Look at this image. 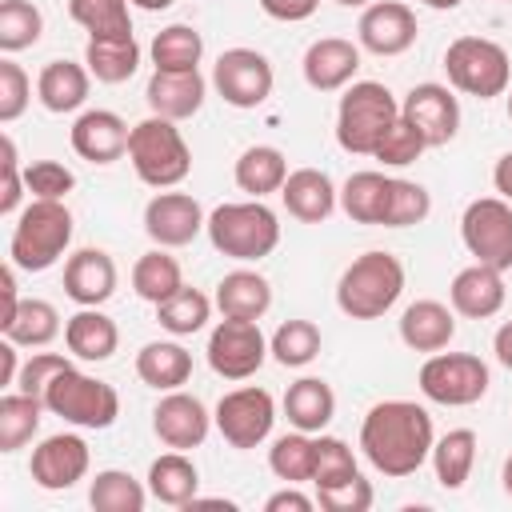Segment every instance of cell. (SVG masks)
<instances>
[{
    "instance_id": "cell-20",
    "label": "cell",
    "mask_w": 512,
    "mask_h": 512,
    "mask_svg": "<svg viewBox=\"0 0 512 512\" xmlns=\"http://www.w3.org/2000/svg\"><path fill=\"white\" fill-rule=\"evenodd\" d=\"M300 68H304L308 88H316V92H340L360 72V48L352 40H344V36H320V40L308 44Z\"/></svg>"
},
{
    "instance_id": "cell-52",
    "label": "cell",
    "mask_w": 512,
    "mask_h": 512,
    "mask_svg": "<svg viewBox=\"0 0 512 512\" xmlns=\"http://www.w3.org/2000/svg\"><path fill=\"white\" fill-rule=\"evenodd\" d=\"M24 172H20V156H16V140L4 132L0 136V216H12L20 208L24 196Z\"/></svg>"
},
{
    "instance_id": "cell-61",
    "label": "cell",
    "mask_w": 512,
    "mask_h": 512,
    "mask_svg": "<svg viewBox=\"0 0 512 512\" xmlns=\"http://www.w3.org/2000/svg\"><path fill=\"white\" fill-rule=\"evenodd\" d=\"M500 480H504V492L512 496V456L504 460V468H500Z\"/></svg>"
},
{
    "instance_id": "cell-50",
    "label": "cell",
    "mask_w": 512,
    "mask_h": 512,
    "mask_svg": "<svg viewBox=\"0 0 512 512\" xmlns=\"http://www.w3.org/2000/svg\"><path fill=\"white\" fill-rule=\"evenodd\" d=\"M24 184H28L32 200H64L76 188V176L56 160H36L24 168Z\"/></svg>"
},
{
    "instance_id": "cell-26",
    "label": "cell",
    "mask_w": 512,
    "mask_h": 512,
    "mask_svg": "<svg viewBox=\"0 0 512 512\" xmlns=\"http://www.w3.org/2000/svg\"><path fill=\"white\" fill-rule=\"evenodd\" d=\"M88 84H92V72L88 64H76V60H48L36 76V96L48 112L64 116V112H76L84 100H88Z\"/></svg>"
},
{
    "instance_id": "cell-59",
    "label": "cell",
    "mask_w": 512,
    "mask_h": 512,
    "mask_svg": "<svg viewBox=\"0 0 512 512\" xmlns=\"http://www.w3.org/2000/svg\"><path fill=\"white\" fill-rule=\"evenodd\" d=\"M136 8H144V12H164V8H172L176 0H132Z\"/></svg>"
},
{
    "instance_id": "cell-17",
    "label": "cell",
    "mask_w": 512,
    "mask_h": 512,
    "mask_svg": "<svg viewBox=\"0 0 512 512\" xmlns=\"http://www.w3.org/2000/svg\"><path fill=\"white\" fill-rule=\"evenodd\" d=\"M212 424H216V420L208 416L204 400L192 396V392H180V388H176V392H164L160 404L152 408V432L160 436V444H168V448H176V452L200 448Z\"/></svg>"
},
{
    "instance_id": "cell-47",
    "label": "cell",
    "mask_w": 512,
    "mask_h": 512,
    "mask_svg": "<svg viewBox=\"0 0 512 512\" xmlns=\"http://www.w3.org/2000/svg\"><path fill=\"white\" fill-rule=\"evenodd\" d=\"M424 148H428V144H424V136H420L404 116H400V120L384 132V140L376 144V152H372V156H376L380 164H388V168H404V164H416Z\"/></svg>"
},
{
    "instance_id": "cell-15",
    "label": "cell",
    "mask_w": 512,
    "mask_h": 512,
    "mask_svg": "<svg viewBox=\"0 0 512 512\" xmlns=\"http://www.w3.org/2000/svg\"><path fill=\"white\" fill-rule=\"evenodd\" d=\"M88 464H92L88 444L76 432H56V436H44L32 448L28 472L44 492H64V488H72L88 476Z\"/></svg>"
},
{
    "instance_id": "cell-63",
    "label": "cell",
    "mask_w": 512,
    "mask_h": 512,
    "mask_svg": "<svg viewBox=\"0 0 512 512\" xmlns=\"http://www.w3.org/2000/svg\"><path fill=\"white\" fill-rule=\"evenodd\" d=\"M508 120H512V92H508Z\"/></svg>"
},
{
    "instance_id": "cell-4",
    "label": "cell",
    "mask_w": 512,
    "mask_h": 512,
    "mask_svg": "<svg viewBox=\"0 0 512 512\" xmlns=\"http://www.w3.org/2000/svg\"><path fill=\"white\" fill-rule=\"evenodd\" d=\"M400 292H404V264L380 248L356 256L336 280V304L352 320L384 316L400 300Z\"/></svg>"
},
{
    "instance_id": "cell-54",
    "label": "cell",
    "mask_w": 512,
    "mask_h": 512,
    "mask_svg": "<svg viewBox=\"0 0 512 512\" xmlns=\"http://www.w3.org/2000/svg\"><path fill=\"white\" fill-rule=\"evenodd\" d=\"M320 0H260V8L272 16V20H284V24H296V20H308L316 12Z\"/></svg>"
},
{
    "instance_id": "cell-1",
    "label": "cell",
    "mask_w": 512,
    "mask_h": 512,
    "mask_svg": "<svg viewBox=\"0 0 512 512\" xmlns=\"http://www.w3.org/2000/svg\"><path fill=\"white\" fill-rule=\"evenodd\" d=\"M432 444H436L432 416L416 400H380L368 408L360 424V452L380 476L392 480L420 472V464L432 456Z\"/></svg>"
},
{
    "instance_id": "cell-16",
    "label": "cell",
    "mask_w": 512,
    "mask_h": 512,
    "mask_svg": "<svg viewBox=\"0 0 512 512\" xmlns=\"http://www.w3.org/2000/svg\"><path fill=\"white\" fill-rule=\"evenodd\" d=\"M400 116L424 136L428 148H440L456 136L460 128V100L452 96L448 84H416L404 100H400Z\"/></svg>"
},
{
    "instance_id": "cell-39",
    "label": "cell",
    "mask_w": 512,
    "mask_h": 512,
    "mask_svg": "<svg viewBox=\"0 0 512 512\" xmlns=\"http://www.w3.org/2000/svg\"><path fill=\"white\" fill-rule=\"evenodd\" d=\"M184 288V272L176 264V256H168V248H152L132 264V292L148 304H164L172 292Z\"/></svg>"
},
{
    "instance_id": "cell-3",
    "label": "cell",
    "mask_w": 512,
    "mask_h": 512,
    "mask_svg": "<svg viewBox=\"0 0 512 512\" xmlns=\"http://www.w3.org/2000/svg\"><path fill=\"white\" fill-rule=\"evenodd\" d=\"M396 120L400 100L380 80H352L336 104V144L352 156H372Z\"/></svg>"
},
{
    "instance_id": "cell-30",
    "label": "cell",
    "mask_w": 512,
    "mask_h": 512,
    "mask_svg": "<svg viewBox=\"0 0 512 512\" xmlns=\"http://www.w3.org/2000/svg\"><path fill=\"white\" fill-rule=\"evenodd\" d=\"M136 376L156 392H176L192 376V352L176 340H152L136 352Z\"/></svg>"
},
{
    "instance_id": "cell-62",
    "label": "cell",
    "mask_w": 512,
    "mask_h": 512,
    "mask_svg": "<svg viewBox=\"0 0 512 512\" xmlns=\"http://www.w3.org/2000/svg\"><path fill=\"white\" fill-rule=\"evenodd\" d=\"M336 4H340V8H368L372 0H336Z\"/></svg>"
},
{
    "instance_id": "cell-42",
    "label": "cell",
    "mask_w": 512,
    "mask_h": 512,
    "mask_svg": "<svg viewBox=\"0 0 512 512\" xmlns=\"http://www.w3.org/2000/svg\"><path fill=\"white\" fill-rule=\"evenodd\" d=\"M132 0H68V16L88 32V40L100 36H132Z\"/></svg>"
},
{
    "instance_id": "cell-56",
    "label": "cell",
    "mask_w": 512,
    "mask_h": 512,
    "mask_svg": "<svg viewBox=\"0 0 512 512\" xmlns=\"http://www.w3.org/2000/svg\"><path fill=\"white\" fill-rule=\"evenodd\" d=\"M492 184H496V192L512 204V152H504V156L496 160V168H492Z\"/></svg>"
},
{
    "instance_id": "cell-55",
    "label": "cell",
    "mask_w": 512,
    "mask_h": 512,
    "mask_svg": "<svg viewBox=\"0 0 512 512\" xmlns=\"http://www.w3.org/2000/svg\"><path fill=\"white\" fill-rule=\"evenodd\" d=\"M264 508L268 512H312L316 508V496H304V492H296V484H288V488L272 492L264 500Z\"/></svg>"
},
{
    "instance_id": "cell-38",
    "label": "cell",
    "mask_w": 512,
    "mask_h": 512,
    "mask_svg": "<svg viewBox=\"0 0 512 512\" xmlns=\"http://www.w3.org/2000/svg\"><path fill=\"white\" fill-rule=\"evenodd\" d=\"M152 64L156 72H196L204 56V36L192 24H168L152 36Z\"/></svg>"
},
{
    "instance_id": "cell-24",
    "label": "cell",
    "mask_w": 512,
    "mask_h": 512,
    "mask_svg": "<svg viewBox=\"0 0 512 512\" xmlns=\"http://www.w3.org/2000/svg\"><path fill=\"white\" fill-rule=\"evenodd\" d=\"M204 76L200 68L196 72H152L148 76V88H144V100L152 108V116H164V120H188L200 112L204 104Z\"/></svg>"
},
{
    "instance_id": "cell-7",
    "label": "cell",
    "mask_w": 512,
    "mask_h": 512,
    "mask_svg": "<svg viewBox=\"0 0 512 512\" xmlns=\"http://www.w3.org/2000/svg\"><path fill=\"white\" fill-rule=\"evenodd\" d=\"M44 408L76 428H112L120 416V396L108 380H96L68 364L48 380Z\"/></svg>"
},
{
    "instance_id": "cell-13",
    "label": "cell",
    "mask_w": 512,
    "mask_h": 512,
    "mask_svg": "<svg viewBox=\"0 0 512 512\" xmlns=\"http://www.w3.org/2000/svg\"><path fill=\"white\" fill-rule=\"evenodd\" d=\"M212 420L232 448H256L268 440V432L276 424V400L268 388L244 384V388H232L220 396Z\"/></svg>"
},
{
    "instance_id": "cell-51",
    "label": "cell",
    "mask_w": 512,
    "mask_h": 512,
    "mask_svg": "<svg viewBox=\"0 0 512 512\" xmlns=\"http://www.w3.org/2000/svg\"><path fill=\"white\" fill-rule=\"evenodd\" d=\"M32 100V84H28V72L16 64V60H0V124H12L24 116Z\"/></svg>"
},
{
    "instance_id": "cell-23",
    "label": "cell",
    "mask_w": 512,
    "mask_h": 512,
    "mask_svg": "<svg viewBox=\"0 0 512 512\" xmlns=\"http://www.w3.org/2000/svg\"><path fill=\"white\" fill-rule=\"evenodd\" d=\"M280 200H284L288 216H296L300 224H324L336 212L340 192H336L328 172H320V168H292L284 188H280Z\"/></svg>"
},
{
    "instance_id": "cell-44",
    "label": "cell",
    "mask_w": 512,
    "mask_h": 512,
    "mask_svg": "<svg viewBox=\"0 0 512 512\" xmlns=\"http://www.w3.org/2000/svg\"><path fill=\"white\" fill-rule=\"evenodd\" d=\"M268 352L276 364L284 368H304L320 356V328L312 320H284L272 340H268Z\"/></svg>"
},
{
    "instance_id": "cell-11",
    "label": "cell",
    "mask_w": 512,
    "mask_h": 512,
    "mask_svg": "<svg viewBox=\"0 0 512 512\" xmlns=\"http://www.w3.org/2000/svg\"><path fill=\"white\" fill-rule=\"evenodd\" d=\"M276 72L264 52L256 48H228L212 64V88L232 108H260L272 96Z\"/></svg>"
},
{
    "instance_id": "cell-37",
    "label": "cell",
    "mask_w": 512,
    "mask_h": 512,
    "mask_svg": "<svg viewBox=\"0 0 512 512\" xmlns=\"http://www.w3.org/2000/svg\"><path fill=\"white\" fill-rule=\"evenodd\" d=\"M268 468L284 484H312V472H316V436L312 432H300V428L276 436L272 448H268Z\"/></svg>"
},
{
    "instance_id": "cell-21",
    "label": "cell",
    "mask_w": 512,
    "mask_h": 512,
    "mask_svg": "<svg viewBox=\"0 0 512 512\" xmlns=\"http://www.w3.org/2000/svg\"><path fill=\"white\" fill-rule=\"evenodd\" d=\"M504 296H508L504 272L492 268V264H476V260H472L468 268H460V272L452 276V284H448L452 312H460V316H468V320H488V316H496V312L504 308Z\"/></svg>"
},
{
    "instance_id": "cell-34",
    "label": "cell",
    "mask_w": 512,
    "mask_h": 512,
    "mask_svg": "<svg viewBox=\"0 0 512 512\" xmlns=\"http://www.w3.org/2000/svg\"><path fill=\"white\" fill-rule=\"evenodd\" d=\"M84 64H88V72L100 84H124L140 68V44H136V36H100V40H88Z\"/></svg>"
},
{
    "instance_id": "cell-22",
    "label": "cell",
    "mask_w": 512,
    "mask_h": 512,
    "mask_svg": "<svg viewBox=\"0 0 512 512\" xmlns=\"http://www.w3.org/2000/svg\"><path fill=\"white\" fill-rule=\"evenodd\" d=\"M64 292L80 308H100L116 292V260L104 248H80L64 260Z\"/></svg>"
},
{
    "instance_id": "cell-29",
    "label": "cell",
    "mask_w": 512,
    "mask_h": 512,
    "mask_svg": "<svg viewBox=\"0 0 512 512\" xmlns=\"http://www.w3.org/2000/svg\"><path fill=\"white\" fill-rule=\"evenodd\" d=\"M216 308L236 320H260L272 308V284L252 268H232L216 284Z\"/></svg>"
},
{
    "instance_id": "cell-35",
    "label": "cell",
    "mask_w": 512,
    "mask_h": 512,
    "mask_svg": "<svg viewBox=\"0 0 512 512\" xmlns=\"http://www.w3.org/2000/svg\"><path fill=\"white\" fill-rule=\"evenodd\" d=\"M0 332H4V340L20 344V348H44L60 336V312H56V304L32 296V300H20L8 320H0Z\"/></svg>"
},
{
    "instance_id": "cell-36",
    "label": "cell",
    "mask_w": 512,
    "mask_h": 512,
    "mask_svg": "<svg viewBox=\"0 0 512 512\" xmlns=\"http://www.w3.org/2000/svg\"><path fill=\"white\" fill-rule=\"evenodd\" d=\"M432 472H436V484L448 488V492H460L464 480L472 476V464H476V432L472 428H452L444 432L436 444H432Z\"/></svg>"
},
{
    "instance_id": "cell-60",
    "label": "cell",
    "mask_w": 512,
    "mask_h": 512,
    "mask_svg": "<svg viewBox=\"0 0 512 512\" xmlns=\"http://www.w3.org/2000/svg\"><path fill=\"white\" fill-rule=\"evenodd\" d=\"M420 4H428V8H436V12H452V8H460L464 0H420Z\"/></svg>"
},
{
    "instance_id": "cell-31",
    "label": "cell",
    "mask_w": 512,
    "mask_h": 512,
    "mask_svg": "<svg viewBox=\"0 0 512 512\" xmlns=\"http://www.w3.org/2000/svg\"><path fill=\"white\" fill-rule=\"evenodd\" d=\"M232 176H236V188H240V192H248L252 200H264V196H272V192L284 188V180H288V160H284V152L272 148V144H252V148L240 152Z\"/></svg>"
},
{
    "instance_id": "cell-43",
    "label": "cell",
    "mask_w": 512,
    "mask_h": 512,
    "mask_svg": "<svg viewBox=\"0 0 512 512\" xmlns=\"http://www.w3.org/2000/svg\"><path fill=\"white\" fill-rule=\"evenodd\" d=\"M208 316H212V300L200 292V288H180V292H172L164 304H156V320H160V328L164 332H172V336H192V332H200L204 324H208Z\"/></svg>"
},
{
    "instance_id": "cell-28",
    "label": "cell",
    "mask_w": 512,
    "mask_h": 512,
    "mask_svg": "<svg viewBox=\"0 0 512 512\" xmlns=\"http://www.w3.org/2000/svg\"><path fill=\"white\" fill-rule=\"evenodd\" d=\"M284 416L300 432H324L336 416V392L320 376H300L284 392Z\"/></svg>"
},
{
    "instance_id": "cell-40",
    "label": "cell",
    "mask_w": 512,
    "mask_h": 512,
    "mask_svg": "<svg viewBox=\"0 0 512 512\" xmlns=\"http://www.w3.org/2000/svg\"><path fill=\"white\" fill-rule=\"evenodd\" d=\"M148 496L152 492L132 472H124V468H104L88 484V504L96 512H144Z\"/></svg>"
},
{
    "instance_id": "cell-45",
    "label": "cell",
    "mask_w": 512,
    "mask_h": 512,
    "mask_svg": "<svg viewBox=\"0 0 512 512\" xmlns=\"http://www.w3.org/2000/svg\"><path fill=\"white\" fill-rule=\"evenodd\" d=\"M44 32V16L32 0H0V52L32 48Z\"/></svg>"
},
{
    "instance_id": "cell-18",
    "label": "cell",
    "mask_w": 512,
    "mask_h": 512,
    "mask_svg": "<svg viewBox=\"0 0 512 512\" xmlns=\"http://www.w3.org/2000/svg\"><path fill=\"white\" fill-rule=\"evenodd\" d=\"M360 48L376 56H400L416 44V12L400 0H372L360 12Z\"/></svg>"
},
{
    "instance_id": "cell-12",
    "label": "cell",
    "mask_w": 512,
    "mask_h": 512,
    "mask_svg": "<svg viewBox=\"0 0 512 512\" xmlns=\"http://www.w3.org/2000/svg\"><path fill=\"white\" fill-rule=\"evenodd\" d=\"M268 360V340L260 332V320H236L224 316L208 336V368L224 380H248Z\"/></svg>"
},
{
    "instance_id": "cell-25",
    "label": "cell",
    "mask_w": 512,
    "mask_h": 512,
    "mask_svg": "<svg viewBox=\"0 0 512 512\" xmlns=\"http://www.w3.org/2000/svg\"><path fill=\"white\" fill-rule=\"evenodd\" d=\"M456 336V312L440 300H412L400 312V340L412 352H444Z\"/></svg>"
},
{
    "instance_id": "cell-32",
    "label": "cell",
    "mask_w": 512,
    "mask_h": 512,
    "mask_svg": "<svg viewBox=\"0 0 512 512\" xmlns=\"http://www.w3.org/2000/svg\"><path fill=\"white\" fill-rule=\"evenodd\" d=\"M148 492L160 500V504H172V508H188L200 492V472L196 464L184 456V452H164L152 460L148 468Z\"/></svg>"
},
{
    "instance_id": "cell-5",
    "label": "cell",
    "mask_w": 512,
    "mask_h": 512,
    "mask_svg": "<svg viewBox=\"0 0 512 512\" xmlns=\"http://www.w3.org/2000/svg\"><path fill=\"white\" fill-rule=\"evenodd\" d=\"M72 244V212L64 200H32L20 208L8 240V260L20 272H44L52 268Z\"/></svg>"
},
{
    "instance_id": "cell-14",
    "label": "cell",
    "mask_w": 512,
    "mask_h": 512,
    "mask_svg": "<svg viewBox=\"0 0 512 512\" xmlns=\"http://www.w3.org/2000/svg\"><path fill=\"white\" fill-rule=\"evenodd\" d=\"M204 228H208V216H204L200 200L188 196V192H168V188H160V192L148 200V208H144V232L152 236L156 248H184V244H192Z\"/></svg>"
},
{
    "instance_id": "cell-48",
    "label": "cell",
    "mask_w": 512,
    "mask_h": 512,
    "mask_svg": "<svg viewBox=\"0 0 512 512\" xmlns=\"http://www.w3.org/2000/svg\"><path fill=\"white\" fill-rule=\"evenodd\" d=\"M372 484L352 472L348 480H336V484H320L316 488V504L328 508V512H368L372 508Z\"/></svg>"
},
{
    "instance_id": "cell-46",
    "label": "cell",
    "mask_w": 512,
    "mask_h": 512,
    "mask_svg": "<svg viewBox=\"0 0 512 512\" xmlns=\"http://www.w3.org/2000/svg\"><path fill=\"white\" fill-rule=\"evenodd\" d=\"M428 212H432V196H428V188L416 184V180H400V176H392L384 228H408V224H420Z\"/></svg>"
},
{
    "instance_id": "cell-58",
    "label": "cell",
    "mask_w": 512,
    "mask_h": 512,
    "mask_svg": "<svg viewBox=\"0 0 512 512\" xmlns=\"http://www.w3.org/2000/svg\"><path fill=\"white\" fill-rule=\"evenodd\" d=\"M16 348H20V344H12V340H4V344H0V360H4L0 384H16V376H20V360H16Z\"/></svg>"
},
{
    "instance_id": "cell-41",
    "label": "cell",
    "mask_w": 512,
    "mask_h": 512,
    "mask_svg": "<svg viewBox=\"0 0 512 512\" xmlns=\"http://www.w3.org/2000/svg\"><path fill=\"white\" fill-rule=\"evenodd\" d=\"M44 400L28 396V392H8L0 396V452H16L24 448L36 432H40V416H44Z\"/></svg>"
},
{
    "instance_id": "cell-10",
    "label": "cell",
    "mask_w": 512,
    "mask_h": 512,
    "mask_svg": "<svg viewBox=\"0 0 512 512\" xmlns=\"http://www.w3.org/2000/svg\"><path fill=\"white\" fill-rule=\"evenodd\" d=\"M460 240L476 264L500 272L512 268V204L504 196H480L460 216Z\"/></svg>"
},
{
    "instance_id": "cell-57",
    "label": "cell",
    "mask_w": 512,
    "mask_h": 512,
    "mask_svg": "<svg viewBox=\"0 0 512 512\" xmlns=\"http://www.w3.org/2000/svg\"><path fill=\"white\" fill-rule=\"evenodd\" d=\"M492 352H496V360L512 372V320H504V324L496 328V336H492Z\"/></svg>"
},
{
    "instance_id": "cell-9",
    "label": "cell",
    "mask_w": 512,
    "mask_h": 512,
    "mask_svg": "<svg viewBox=\"0 0 512 512\" xmlns=\"http://www.w3.org/2000/svg\"><path fill=\"white\" fill-rule=\"evenodd\" d=\"M488 364L472 352H432L420 364V392L444 408H468L488 392Z\"/></svg>"
},
{
    "instance_id": "cell-2",
    "label": "cell",
    "mask_w": 512,
    "mask_h": 512,
    "mask_svg": "<svg viewBox=\"0 0 512 512\" xmlns=\"http://www.w3.org/2000/svg\"><path fill=\"white\" fill-rule=\"evenodd\" d=\"M204 232L220 256L240 260V264L264 260L280 244V220L264 200H232V204L212 208Z\"/></svg>"
},
{
    "instance_id": "cell-19",
    "label": "cell",
    "mask_w": 512,
    "mask_h": 512,
    "mask_svg": "<svg viewBox=\"0 0 512 512\" xmlns=\"http://www.w3.org/2000/svg\"><path fill=\"white\" fill-rule=\"evenodd\" d=\"M128 136H132V128L116 112H108V108L80 112L76 124H72V132H68L72 152L80 160H88V164H112V160H120L128 152Z\"/></svg>"
},
{
    "instance_id": "cell-6",
    "label": "cell",
    "mask_w": 512,
    "mask_h": 512,
    "mask_svg": "<svg viewBox=\"0 0 512 512\" xmlns=\"http://www.w3.org/2000/svg\"><path fill=\"white\" fill-rule=\"evenodd\" d=\"M128 160L148 188H176L192 172V148L180 136L176 120H164V116H148L132 124Z\"/></svg>"
},
{
    "instance_id": "cell-27",
    "label": "cell",
    "mask_w": 512,
    "mask_h": 512,
    "mask_svg": "<svg viewBox=\"0 0 512 512\" xmlns=\"http://www.w3.org/2000/svg\"><path fill=\"white\" fill-rule=\"evenodd\" d=\"M64 344L76 360L100 364L120 348V328L112 316H104L100 308H80L76 316L64 320Z\"/></svg>"
},
{
    "instance_id": "cell-49",
    "label": "cell",
    "mask_w": 512,
    "mask_h": 512,
    "mask_svg": "<svg viewBox=\"0 0 512 512\" xmlns=\"http://www.w3.org/2000/svg\"><path fill=\"white\" fill-rule=\"evenodd\" d=\"M356 468V456L352 448L340 440V436H316V472H312V484H336V480H348Z\"/></svg>"
},
{
    "instance_id": "cell-33",
    "label": "cell",
    "mask_w": 512,
    "mask_h": 512,
    "mask_svg": "<svg viewBox=\"0 0 512 512\" xmlns=\"http://www.w3.org/2000/svg\"><path fill=\"white\" fill-rule=\"evenodd\" d=\"M388 192H392V176L384 172H352L340 188V208L348 220L356 224H384V212H388Z\"/></svg>"
},
{
    "instance_id": "cell-53",
    "label": "cell",
    "mask_w": 512,
    "mask_h": 512,
    "mask_svg": "<svg viewBox=\"0 0 512 512\" xmlns=\"http://www.w3.org/2000/svg\"><path fill=\"white\" fill-rule=\"evenodd\" d=\"M68 364H72V360H68V356H60V352H32V356L20 364L16 388H20V392H28V396H40V400H44L48 380H52L60 368H68Z\"/></svg>"
},
{
    "instance_id": "cell-8",
    "label": "cell",
    "mask_w": 512,
    "mask_h": 512,
    "mask_svg": "<svg viewBox=\"0 0 512 512\" xmlns=\"http://www.w3.org/2000/svg\"><path fill=\"white\" fill-rule=\"evenodd\" d=\"M444 72L456 92L476 96V100L504 96L512 84V60L488 36H456L444 48Z\"/></svg>"
}]
</instances>
